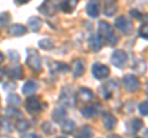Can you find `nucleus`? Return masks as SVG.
Returning <instances> with one entry per match:
<instances>
[{"label":"nucleus","instance_id":"2f4dec72","mask_svg":"<svg viewBox=\"0 0 148 138\" xmlns=\"http://www.w3.org/2000/svg\"><path fill=\"white\" fill-rule=\"evenodd\" d=\"M11 16L9 12H1L0 14V26H5L9 21H10Z\"/></svg>","mask_w":148,"mask_h":138},{"label":"nucleus","instance_id":"a19ab883","mask_svg":"<svg viewBox=\"0 0 148 138\" xmlns=\"http://www.w3.org/2000/svg\"><path fill=\"white\" fill-rule=\"evenodd\" d=\"M4 61V54L1 53V52H0V63H1Z\"/></svg>","mask_w":148,"mask_h":138},{"label":"nucleus","instance_id":"dca6fc26","mask_svg":"<svg viewBox=\"0 0 148 138\" xmlns=\"http://www.w3.org/2000/svg\"><path fill=\"white\" fill-rule=\"evenodd\" d=\"M62 102L67 106H73L74 105V95L72 94V91H69L68 89H63L62 93Z\"/></svg>","mask_w":148,"mask_h":138},{"label":"nucleus","instance_id":"f8f14e48","mask_svg":"<svg viewBox=\"0 0 148 138\" xmlns=\"http://www.w3.org/2000/svg\"><path fill=\"white\" fill-rule=\"evenodd\" d=\"M103 123L106 130H112V128L117 125V120L114 115L111 113H104L103 115Z\"/></svg>","mask_w":148,"mask_h":138},{"label":"nucleus","instance_id":"c756f323","mask_svg":"<svg viewBox=\"0 0 148 138\" xmlns=\"http://www.w3.org/2000/svg\"><path fill=\"white\" fill-rule=\"evenodd\" d=\"M132 68L135 69V70H137L138 73H146V68H147V66H146V63L143 62V61H137L136 63H135V66H132Z\"/></svg>","mask_w":148,"mask_h":138},{"label":"nucleus","instance_id":"ddd939ff","mask_svg":"<svg viewBox=\"0 0 148 138\" xmlns=\"http://www.w3.org/2000/svg\"><path fill=\"white\" fill-rule=\"evenodd\" d=\"M6 73H8V75L10 77L11 79H20V78H22V74H24L21 66H11V67H9Z\"/></svg>","mask_w":148,"mask_h":138},{"label":"nucleus","instance_id":"4be33fe9","mask_svg":"<svg viewBox=\"0 0 148 138\" xmlns=\"http://www.w3.org/2000/svg\"><path fill=\"white\" fill-rule=\"evenodd\" d=\"M66 115H67V112L64 109H57V110H54V112H53V118H54V121H57V122H63Z\"/></svg>","mask_w":148,"mask_h":138},{"label":"nucleus","instance_id":"ea45409f","mask_svg":"<svg viewBox=\"0 0 148 138\" xmlns=\"http://www.w3.org/2000/svg\"><path fill=\"white\" fill-rule=\"evenodd\" d=\"M109 138H121V137L117 136V135H111V136H109Z\"/></svg>","mask_w":148,"mask_h":138},{"label":"nucleus","instance_id":"7c9ffc66","mask_svg":"<svg viewBox=\"0 0 148 138\" xmlns=\"http://www.w3.org/2000/svg\"><path fill=\"white\" fill-rule=\"evenodd\" d=\"M115 12H116V6H115L114 4H108V5H105L104 14L106 16H112Z\"/></svg>","mask_w":148,"mask_h":138},{"label":"nucleus","instance_id":"393cba45","mask_svg":"<svg viewBox=\"0 0 148 138\" xmlns=\"http://www.w3.org/2000/svg\"><path fill=\"white\" fill-rule=\"evenodd\" d=\"M130 126H131V131L136 133L143 127V122H142V120H140V118H133L131 121V123H130Z\"/></svg>","mask_w":148,"mask_h":138},{"label":"nucleus","instance_id":"cd10ccee","mask_svg":"<svg viewBox=\"0 0 148 138\" xmlns=\"http://www.w3.org/2000/svg\"><path fill=\"white\" fill-rule=\"evenodd\" d=\"M6 101H8L9 105H11V106H14V107L17 106V105L21 102V101H20V96H18L17 94H10L8 96Z\"/></svg>","mask_w":148,"mask_h":138},{"label":"nucleus","instance_id":"b1692460","mask_svg":"<svg viewBox=\"0 0 148 138\" xmlns=\"http://www.w3.org/2000/svg\"><path fill=\"white\" fill-rule=\"evenodd\" d=\"M38 46L42 49H52L54 47V43H53V41L49 38H42V40H40Z\"/></svg>","mask_w":148,"mask_h":138},{"label":"nucleus","instance_id":"0eeeda50","mask_svg":"<svg viewBox=\"0 0 148 138\" xmlns=\"http://www.w3.org/2000/svg\"><path fill=\"white\" fill-rule=\"evenodd\" d=\"M104 42H105V38L99 33L92 35V36H90V38H89V46H90V48L94 51V52H98V51H100L101 48H103Z\"/></svg>","mask_w":148,"mask_h":138},{"label":"nucleus","instance_id":"9b49d317","mask_svg":"<svg viewBox=\"0 0 148 138\" xmlns=\"http://www.w3.org/2000/svg\"><path fill=\"white\" fill-rule=\"evenodd\" d=\"M26 27L24 25H20V24H14L11 25L10 27L8 29V33L10 36H15V37H17V36H22L26 33Z\"/></svg>","mask_w":148,"mask_h":138},{"label":"nucleus","instance_id":"c03bdc74","mask_svg":"<svg viewBox=\"0 0 148 138\" xmlns=\"http://www.w3.org/2000/svg\"><path fill=\"white\" fill-rule=\"evenodd\" d=\"M147 90H148V84H147Z\"/></svg>","mask_w":148,"mask_h":138},{"label":"nucleus","instance_id":"2eb2a0df","mask_svg":"<svg viewBox=\"0 0 148 138\" xmlns=\"http://www.w3.org/2000/svg\"><path fill=\"white\" fill-rule=\"evenodd\" d=\"M29 27L32 32H38L40 29L42 27V20L37 16H32L29 19Z\"/></svg>","mask_w":148,"mask_h":138},{"label":"nucleus","instance_id":"c85d7f7f","mask_svg":"<svg viewBox=\"0 0 148 138\" xmlns=\"http://www.w3.org/2000/svg\"><path fill=\"white\" fill-rule=\"evenodd\" d=\"M10 131H11V126H10V123H9V121L5 118H1L0 120V132L9 133Z\"/></svg>","mask_w":148,"mask_h":138},{"label":"nucleus","instance_id":"6e6552de","mask_svg":"<svg viewBox=\"0 0 148 138\" xmlns=\"http://www.w3.org/2000/svg\"><path fill=\"white\" fill-rule=\"evenodd\" d=\"M77 99L83 101V102H89L94 99V93L88 88H80L77 93Z\"/></svg>","mask_w":148,"mask_h":138},{"label":"nucleus","instance_id":"aec40b11","mask_svg":"<svg viewBox=\"0 0 148 138\" xmlns=\"http://www.w3.org/2000/svg\"><path fill=\"white\" fill-rule=\"evenodd\" d=\"M62 128H63V132L66 133H72L74 130H75V123H74L72 120H64V121L62 122Z\"/></svg>","mask_w":148,"mask_h":138},{"label":"nucleus","instance_id":"412c9836","mask_svg":"<svg viewBox=\"0 0 148 138\" xmlns=\"http://www.w3.org/2000/svg\"><path fill=\"white\" fill-rule=\"evenodd\" d=\"M92 137V130L90 126H84L77 135V138H91Z\"/></svg>","mask_w":148,"mask_h":138},{"label":"nucleus","instance_id":"4c0bfd02","mask_svg":"<svg viewBox=\"0 0 148 138\" xmlns=\"http://www.w3.org/2000/svg\"><path fill=\"white\" fill-rule=\"evenodd\" d=\"M26 138H40V137L37 136V135H34V133H32V135H29V136H27Z\"/></svg>","mask_w":148,"mask_h":138},{"label":"nucleus","instance_id":"20e7f679","mask_svg":"<svg viewBox=\"0 0 148 138\" xmlns=\"http://www.w3.org/2000/svg\"><path fill=\"white\" fill-rule=\"evenodd\" d=\"M111 63L117 68H122L127 63V53L122 49H116L111 56Z\"/></svg>","mask_w":148,"mask_h":138},{"label":"nucleus","instance_id":"a878e982","mask_svg":"<svg viewBox=\"0 0 148 138\" xmlns=\"http://www.w3.org/2000/svg\"><path fill=\"white\" fill-rule=\"evenodd\" d=\"M48 64H52V66H53V68H51V70H52V72H64V73H66V72H68L69 70V67L67 66V64H63V63H48Z\"/></svg>","mask_w":148,"mask_h":138},{"label":"nucleus","instance_id":"4468645a","mask_svg":"<svg viewBox=\"0 0 148 138\" xmlns=\"http://www.w3.org/2000/svg\"><path fill=\"white\" fill-rule=\"evenodd\" d=\"M86 14L90 17H98V15L100 14V6L99 3L96 1H90L86 5Z\"/></svg>","mask_w":148,"mask_h":138},{"label":"nucleus","instance_id":"79ce46f5","mask_svg":"<svg viewBox=\"0 0 148 138\" xmlns=\"http://www.w3.org/2000/svg\"><path fill=\"white\" fill-rule=\"evenodd\" d=\"M147 138H148V130H147Z\"/></svg>","mask_w":148,"mask_h":138},{"label":"nucleus","instance_id":"f704fd0d","mask_svg":"<svg viewBox=\"0 0 148 138\" xmlns=\"http://www.w3.org/2000/svg\"><path fill=\"white\" fill-rule=\"evenodd\" d=\"M138 33H140L141 37H143V38H148V24L142 25V26L140 27V31H138Z\"/></svg>","mask_w":148,"mask_h":138},{"label":"nucleus","instance_id":"bb28decb","mask_svg":"<svg viewBox=\"0 0 148 138\" xmlns=\"http://www.w3.org/2000/svg\"><path fill=\"white\" fill-rule=\"evenodd\" d=\"M15 127H16V130L17 131H20V132H22V131H26V130H29V127H30V123H29V121L27 120H18V121L16 122V125H15Z\"/></svg>","mask_w":148,"mask_h":138},{"label":"nucleus","instance_id":"a211bd4d","mask_svg":"<svg viewBox=\"0 0 148 138\" xmlns=\"http://www.w3.org/2000/svg\"><path fill=\"white\" fill-rule=\"evenodd\" d=\"M41 10H42V12L46 14V15H54L56 10H57V6L51 1H46L41 5Z\"/></svg>","mask_w":148,"mask_h":138},{"label":"nucleus","instance_id":"f03ea898","mask_svg":"<svg viewBox=\"0 0 148 138\" xmlns=\"http://www.w3.org/2000/svg\"><path fill=\"white\" fill-rule=\"evenodd\" d=\"M26 63L32 70H36V72L42 70V61H41V56L36 49H32V48L27 49Z\"/></svg>","mask_w":148,"mask_h":138},{"label":"nucleus","instance_id":"f3484780","mask_svg":"<svg viewBox=\"0 0 148 138\" xmlns=\"http://www.w3.org/2000/svg\"><path fill=\"white\" fill-rule=\"evenodd\" d=\"M84 69H85L84 63H83L80 59H77V61L74 62V64H73V75L75 78L83 75L84 74Z\"/></svg>","mask_w":148,"mask_h":138},{"label":"nucleus","instance_id":"c9c22d12","mask_svg":"<svg viewBox=\"0 0 148 138\" xmlns=\"http://www.w3.org/2000/svg\"><path fill=\"white\" fill-rule=\"evenodd\" d=\"M8 54H9V58H10L12 62H17L18 59H20V54H18L16 51H14V49H10V51H9V53H8Z\"/></svg>","mask_w":148,"mask_h":138},{"label":"nucleus","instance_id":"58836bf2","mask_svg":"<svg viewBox=\"0 0 148 138\" xmlns=\"http://www.w3.org/2000/svg\"><path fill=\"white\" fill-rule=\"evenodd\" d=\"M3 78H4V72H3V69H0V81L3 80Z\"/></svg>","mask_w":148,"mask_h":138},{"label":"nucleus","instance_id":"e433bc0d","mask_svg":"<svg viewBox=\"0 0 148 138\" xmlns=\"http://www.w3.org/2000/svg\"><path fill=\"white\" fill-rule=\"evenodd\" d=\"M131 15H132V16H135V17H140V16H141L140 14L137 12V10H131Z\"/></svg>","mask_w":148,"mask_h":138},{"label":"nucleus","instance_id":"6ab92c4d","mask_svg":"<svg viewBox=\"0 0 148 138\" xmlns=\"http://www.w3.org/2000/svg\"><path fill=\"white\" fill-rule=\"evenodd\" d=\"M78 1H75V0H68V1H63L61 4V9L64 11V12H72L74 10V8L77 6Z\"/></svg>","mask_w":148,"mask_h":138},{"label":"nucleus","instance_id":"39448f33","mask_svg":"<svg viewBox=\"0 0 148 138\" xmlns=\"http://www.w3.org/2000/svg\"><path fill=\"white\" fill-rule=\"evenodd\" d=\"M115 26L125 35L131 33L132 30H133V24L125 16H119L116 19V21H115Z\"/></svg>","mask_w":148,"mask_h":138},{"label":"nucleus","instance_id":"72a5a7b5","mask_svg":"<svg viewBox=\"0 0 148 138\" xmlns=\"http://www.w3.org/2000/svg\"><path fill=\"white\" fill-rule=\"evenodd\" d=\"M42 130H43V132H46L47 135H53V133L56 132V130L53 128V126L51 125L49 122H45L43 125H42Z\"/></svg>","mask_w":148,"mask_h":138},{"label":"nucleus","instance_id":"9d476101","mask_svg":"<svg viewBox=\"0 0 148 138\" xmlns=\"http://www.w3.org/2000/svg\"><path fill=\"white\" fill-rule=\"evenodd\" d=\"M38 89V83H37V80H27L24 86H22V94L24 95H32L36 93V90Z\"/></svg>","mask_w":148,"mask_h":138},{"label":"nucleus","instance_id":"7ed1b4c3","mask_svg":"<svg viewBox=\"0 0 148 138\" xmlns=\"http://www.w3.org/2000/svg\"><path fill=\"white\" fill-rule=\"evenodd\" d=\"M91 72H92V75H94L98 80H103V79H105V78H108L110 75L109 67L105 66V64H101V63L92 64Z\"/></svg>","mask_w":148,"mask_h":138},{"label":"nucleus","instance_id":"473e14b6","mask_svg":"<svg viewBox=\"0 0 148 138\" xmlns=\"http://www.w3.org/2000/svg\"><path fill=\"white\" fill-rule=\"evenodd\" d=\"M138 110H140L141 115H143V116H147V115H148V100L141 102L140 106H138Z\"/></svg>","mask_w":148,"mask_h":138},{"label":"nucleus","instance_id":"f257e3e1","mask_svg":"<svg viewBox=\"0 0 148 138\" xmlns=\"http://www.w3.org/2000/svg\"><path fill=\"white\" fill-rule=\"evenodd\" d=\"M99 31H100L99 35H101L104 38L108 40L110 46L117 44L119 38H117V36L114 33V29L110 24H108L106 21H100L99 22Z\"/></svg>","mask_w":148,"mask_h":138},{"label":"nucleus","instance_id":"423d86ee","mask_svg":"<svg viewBox=\"0 0 148 138\" xmlns=\"http://www.w3.org/2000/svg\"><path fill=\"white\" fill-rule=\"evenodd\" d=\"M122 83H123V86L126 88V90L130 91V93H133V91H137L140 89V80L137 79V77L132 75V74L125 75L122 79Z\"/></svg>","mask_w":148,"mask_h":138},{"label":"nucleus","instance_id":"a18cd8bd","mask_svg":"<svg viewBox=\"0 0 148 138\" xmlns=\"http://www.w3.org/2000/svg\"><path fill=\"white\" fill-rule=\"evenodd\" d=\"M135 138H141V137H135Z\"/></svg>","mask_w":148,"mask_h":138},{"label":"nucleus","instance_id":"5701e85b","mask_svg":"<svg viewBox=\"0 0 148 138\" xmlns=\"http://www.w3.org/2000/svg\"><path fill=\"white\" fill-rule=\"evenodd\" d=\"M80 113L84 117H94L96 115V109L94 106H86L80 110Z\"/></svg>","mask_w":148,"mask_h":138},{"label":"nucleus","instance_id":"1a4fd4ad","mask_svg":"<svg viewBox=\"0 0 148 138\" xmlns=\"http://www.w3.org/2000/svg\"><path fill=\"white\" fill-rule=\"evenodd\" d=\"M26 110L30 113L38 112L41 110V102L37 98H29L26 100Z\"/></svg>","mask_w":148,"mask_h":138},{"label":"nucleus","instance_id":"37998d69","mask_svg":"<svg viewBox=\"0 0 148 138\" xmlns=\"http://www.w3.org/2000/svg\"><path fill=\"white\" fill-rule=\"evenodd\" d=\"M58 138H66V137H58Z\"/></svg>","mask_w":148,"mask_h":138}]
</instances>
